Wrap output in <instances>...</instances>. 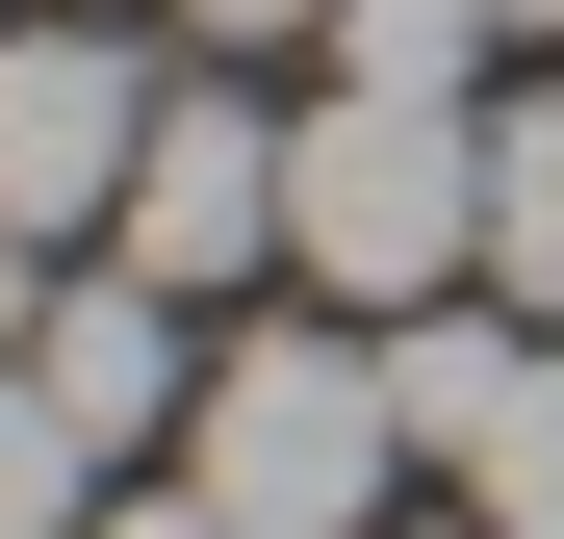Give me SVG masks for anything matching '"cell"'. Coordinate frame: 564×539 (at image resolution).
I'll return each instance as SVG.
<instances>
[{"instance_id":"6da1fadb","label":"cell","mask_w":564,"mask_h":539,"mask_svg":"<svg viewBox=\"0 0 564 539\" xmlns=\"http://www.w3.org/2000/svg\"><path fill=\"white\" fill-rule=\"evenodd\" d=\"M386 463H411V386H386L359 334H231L206 411H180V488H206L231 539H359Z\"/></svg>"},{"instance_id":"7a4b0ae2","label":"cell","mask_w":564,"mask_h":539,"mask_svg":"<svg viewBox=\"0 0 564 539\" xmlns=\"http://www.w3.org/2000/svg\"><path fill=\"white\" fill-rule=\"evenodd\" d=\"M308 283L334 309H462V283H488V104L334 77V104H308Z\"/></svg>"},{"instance_id":"3957f363","label":"cell","mask_w":564,"mask_h":539,"mask_svg":"<svg viewBox=\"0 0 564 539\" xmlns=\"http://www.w3.org/2000/svg\"><path fill=\"white\" fill-rule=\"evenodd\" d=\"M386 386H411V463H462L488 539H564V334L539 309H386Z\"/></svg>"},{"instance_id":"277c9868","label":"cell","mask_w":564,"mask_h":539,"mask_svg":"<svg viewBox=\"0 0 564 539\" xmlns=\"http://www.w3.org/2000/svg\"><path fill=\"white\" fill-rule=\"evenodd\" d=\"M180 77L129 52V0H52V26H0V231H129V154H154Z\"/></svg>"},{"instance_id":"5b68a950","label":"cell","mask_w":564,"mask_h":539,"mask_svg":"<svg viewBox=\"0 0 564 539\" xmlns=\"http://www.w3.org/2000/svg\"><path fill=\"white\" fill-rule=\"evenodd\" d=\"M104 257H154L180 309H231L257 257H308V129H257L231 77H180L154 154H129V231H104Z\"/></svg>"},{"instance_id":"8992f818","label":"cell","mask_w":564,"mask_h":539,"mask_svg":"<svg viewBox=\"0 0 564 539\" xmlns=\"http://www.w3.org/2000/svg\"><path fill=\"white\" fill-rule=\"evenodd\" d=\"M26 359L77 386V436H104V463H129V436H180V411H206V334H180V283H154V257H77Z\"/></svg>"},{"instance_id":"52a82bcc","label":"cell","mask_w":564,"mask_h":539,"mask_svg":"<svg viewBox=\"0 0 564 539\" xmlns=\"http://www.w3.org/2000/svg\"><path fill=\"white\" fill-rule=\"evenodd\" d=\"M104 436H77V386H52V359H0V539H104Z\"/></svg>"},{"instance_id":"ba28073f","label":"cell","mask_w":564,"mask_h":539,"mask_svg":"<svg viewBox=\"0 0 564 539\" xmlns=\"http://www.w3.org/2000/svg\"><path fill=\"white\" fill-rule=\"evenodd\" d=\"M488 309L564 334V104H488Z\"/></svg>"},{"instance_id":"9c48e42d","label":"cell","mask_w":564,"mask_h":539,"mask_svg":"<svg viewBox=\"0 0 564 539\" xmlns=\"http://www.w3.org/2000/svg\"><path fill=\"white\" fill-rule=\"evenodd\" d=\"M488 26H513V0H334V77H386V104H462V77H488Z\"/></svg>"},{"instance_id":"30bf717a","label":"cell","mask_w":564,"mask_h":539,"mask_svg":"<svg viewBox=\"0 0 564 539\" xmlns=\"http://www.w3.org/2000/svg\"><path fill=\"white\" fill-rule=\"evenodd\" d=\"M104 539H231V514H206V488H180V463H154V488H104Z\"/></svg>"},{"instance_id":"8fae6325","label":"cell","mask_w":564,"mask_h":539,"mask_svg":"<svg viewBox=\"0 0 564 539\" xmlns=\"http://www.w3.org/2000/svg\"><path fill=\"white\" fill-rule=\"evenodd\" d=\"M154 26H231V52H282V26H334V0H154Z\"/></svg>"},{"instance_id":"7c38bea8","label":"cell","mask_w":564,"mask_h":539,"mask_svg":"<svg viewBox=\"0 0 564 539\" xmlns=\"http://www.w3.org/2000/svg\"><path fill=\"white\" fill-rule=\"evenodd\" d=\"M513 26H564V0H513Z\"/></svg>"},{"instance_id":"4fadbf2b","label":"cell","mask_w":564,"mask_h":539,"mask_svg":"<svg viewBox=\"0 0 564 539\" xmlns=\"http://www.w3.org/2000/svg\"><path fill=\"white\" fill-rule=\"evenodd\" d=\"M462 539H488V514H462Z\"/></svg>"}]
</instances>
